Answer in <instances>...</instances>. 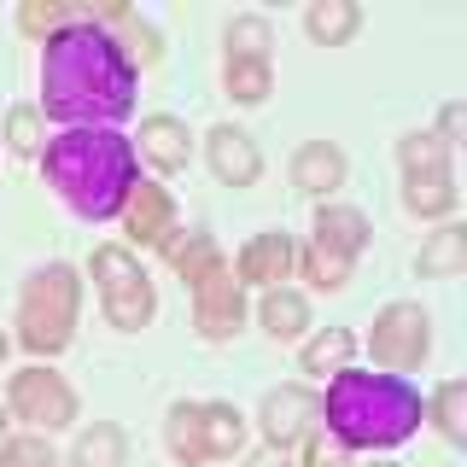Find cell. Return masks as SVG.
I'll return each instance as SVG.
<instances>
[{
	"label": "cell",
	"mask_w": 467,
	"mask_h": 467,
	"mask_svg": "<svg viewBox=\"0 0 467 467\" xmlns=\"http://www.w3.org/2000/svg\"><path fill=\"white\" fill-rule=\"evenodd\" d=\"M135 94L140 70L88 12L41 41V117L65 129H111L135 111Z\"/></svg>",
	"instance_id": "obj_1"
},
{
	"label": "cell",
	"mask_w": 467,
	"mask_h": 467,
	"mask_svg": "<svg viewBox=\"0 0 467 467\" xmlns=\"http://www.w3.org/2000/svg\"><path fill=\"white\" fill-rule=\"evenodd\" d=\"M41 175L82 223H111L123 216L129 187L140 182L135 140L117 129H65L41 146Z\"/></svg>",
	"instance_id": "obj_2"
},
{
	"label": "cell",
	"mask_w": 467,
	"mask_h": 467,
	"mask_svg": "<svg viewBox=\"0 0 467 467\" xmlns=\"http://www.w3.org/2000/svg\"><path fill=\"white\" fill-rule=\"evenodd\" d=\"M420 391L409 386L403 374H333L327 391H321V427L339 438L345 450H398L420 432Z\"/></svg>",
	"instance_id": "obj_3"
},
{
	"label": "cell",
	"mask_w": 467,
	"mask_h": 467,
	"mask_svg": "<svg viewBox=\"0 0 467 467\" xmlns=\"http://www.w3.org/2000/svg\"><path fill=\"white\" fill-rule=\"evenodd\" d=\"M158 252H164V263L187 281V292H193L199 339L204 345H228L234 333L245 327L252 304H245V286L234 281V263L223 257V245H216L204 228H170Z\"/></svg>",
	"instance_id": "obj_4"
},
{
	"label": "cell",
	"mask_w": 467,
	"mask_h": 467,
	"mask_svg": "<svg viewBox=\"0 0 467 467\" xmlns=\"http://www.w3.org/2000/svg\"><path fill=\"white\" fill-rule=\"evenodd\" d=\"M77 310H82V281L70 263H47L36 269L18 292V345L36 362H53L58 350L77 339Z\"/></svg>",
	"instance_id": "obj_5"
},
{
	"label": "cell",
	"mask_w": 467,
	"mask_h": 467,
	"mask_svg": "<svg viewBox=\"0 0 467 467\" xmlns=\"http://www.w3.org/2000/svg\"><path fill=\"white\" fill-rule=\"evenodd\" d=\"M88 275H94V292H99V310L117 333H140L146 321L158 316V286L146 275V263L129 252V245H94L88 252Z\"/></svg>",
	"instance_id": "obj_6"
},
{
	"label": "cell",
	"mask_w": 467,
	"mask_h": 467,
	"mask_svg": "<svg viewBox=\"0 0 467 467\" xmlns=\"http://www.w3.org/2000/svg\"><path fill=\"white\" fill-rule=\"evenodd\" d=\"M6 409L18 420H29V432H65L77 427V391H70L65 374H53L47 362H29L6 379Z\"/></svg>",
	"instance_id": "obj_7"
},
{
	"label": "cell",
	"mask_w": 467,
	"mask_h": 467,
	"mask_svg": "<svg viewBox=\"0 0 467 467\" xmlns=\"http://www.w3.org/2000/svg\"><path fill=\"white\" fill-rule=\"evenodd\" d=\"M368 357H374V368H386V374H409V368H420V362L432 357V316L420 310V304H386V310L374 316V327H368Z\"/></svg>",
	"instance_id": "obj_8"
},
{
	"label": "cell",
	"mask_w": 467,
	"mask_h": 467,
	"mask_svg": "<svg viewBox=\"0 0 467 467\" xmlns=\"http://www.w3.org/2000/svg\"><path fill=\"white\" fill-rule=\"evenodd\" d=\"M252 420H257L263 444L292 456V450L321 427V391L316 386H275V391H263V403H257Z\"/></svg>",
	"instance_id": "obj_9"
},
{
	"label": "cell",
	"mask_w": 467,
	"mask_h": 467,
	"mask_svg": "<svg viewBox=\"0 0 467 467\" xmlns=\"http://www.w3.org/2000/svg\"><path fill=\"white\" fill-rule=\"evenodd\" d=\"M292 269H298V245H292V234H281V228L252 234V240L234 252V281H240V286H257V292L286 286Z\"/></svg>",
	"instance_id": "obj_10"
},
{
	"label": "cell",
	"mask_w": 467,
	"mask_h": 467,
	"mask_svg": "<svg viewBox=\"0 0 467 467\" xmlns=\"http://www.w3.org/2000/svg\"><path fill=\"white\" fill-rule=\"evenodd\" d=\"M117 223H123V234H129L135 245H152V252L164 245V234H170V228H182V223H175V199H170V187H164V182H146V175H140L135 187H129L123 216H117Z\"/></svg>",
	"instance_id": "obj_11"
},
{
	"label": "cell",
	"mask_w": 467,
	"mask_h": 467,
	"mask_svg": "<svg viewBox=\"0 0 467 467\" xmlns=\"http://www.w3.org/2000/svg\"><path fill=\"white\" fill-rule=\"evenodd\" d=\"M204 164H211V175L223 187H252L263 175V152H257V140L245 135V129L216 123L211 135H204Z\"/></svg>",
	"instance_id": "obj_12"
},
{
	"label": "cell",
	"mask_w": 467,
	"mask_h": 467,
	"mask_svg": "<svg viewBox=\"0 0 467 467\" xmlns=\"http://www.w3.org/2000/svg\"><path fill=\"white\" fill-rule=\"evenodd\" d=\"M345 175H350V164H345L339 140H304L298 152H292V187H298L304 199L327 204L345 187Z\"/></svg>",
	"instance_id": "obj_13"
},
{
	"label": "cell",
	"mask_w": 467,
	"mask_h": 467,
	"mask_svg": "<svg viewBox=\"0 0 467 467\" xmlns=\"http://www.w3.org/2000/svg\"><path fill=\"white\" fill-rule=\"evenodd\" d=\"M140 158H146L158 175H175V170L193 164V135H187L182 117H170V111L140 117Z\"/></svg>",
	"instance_id": "obj_14"
},
{
	"label": "cell",
	"mask_w": 467,
	"mask_h": 467,
	"mask_svg": "<svg viewBox=\"0 0 467 467\" xmlns=\"http://www.w3.org/2000/svg\"><path fill=\"white\" fill-rule=\"evenodd\" d=\"M467 269V228L462 223H438L415 252V275L420 281H450Z\"/></svg>",
	"instance_id": "obj_15"
},
{
	"label": "cell",
	"mask_w": 467,
	"mask_h": 467,
	"mask_svg": "<svg viewBox=\"0 0 467 467\" xmlns=\"http://www.w3.org/2000/svg\"><path fill=\"white\" fill-rule=\"evenodd\" d=\"M257 321H263V333H269L275 345L304 339V333H310V298L292 292V286H269L257 298Z\"/></svg>",
	"instance_id": "obj_16"
},
{
	"label": "cell",
	"mask_w": 467,
	"mask_h": 467,
	"mask_svg": "<svg viewBox=\"0 0 467 467\" xmlns=\"http://www.w3.org/2000/svg\"><path fill=\"white\" fill-rule=\"evenodd\" d=\"M316 245H333V252H345V257H362L368 252V240H374V228H368V216L362 211H350V204H321L316 211V234H310Z\"/></svg>",
	"instance_id": "obj_17"
},
{
	"label": "cell",
	"mask_w": 467,
	"mask_h": 467,
	"mask_svg": "<svg viewBox=\"0 0 467 467\" xmlns=\"http://www.w3.org/2000/svg\"><path fill=\"white\" fill-rule=\"evenodd\" d=\"M462 204L456 175H403V211L420 223H450Z\"/></svg>",
	"instance_id": "obj_18"
},
{
	"label": "cell",
	"mask_w": 467,
	"mask_h": 467,
	"mask_svg": "<svg viewBox=\"0 0 467 467\" xmlns=\"http://www.w3.org/2000/svg\"><path fill=\"white\" fill-rule=\"evenodd\" d=\"M350 357H357V333L350 327H321L310 339L298 345V374H316V379H333L350 368Z\"/></svg>",
	"instance_id": "obj_19"
},
{
	"label": "cell",
	"mask_w": 467,
	"mask_h": 467,
	"mask_svg": "<svg viewBox=\"0 0 467 467\" xmlns=\"http://www.w3.org/2000/svg\"><path fill=\"white\" fill-rule=\"evenodd\" d=\"M357 29H362L357 0H310V6H304V36H310L316 47H345Z\"/></svg>",
	"instance_id": "obj_20"
},
{
	"label": "cell",
	"mask_w": 467,
	"mask_h": 467,
	"mask_svg": "<svg viewBox=\"0 0 467 467\" xmlns=\"http://www.w3.org/2000/svg\"><path fill=\"white\" fill-rule=\"evenodd\" d=\"M164 444H170V456L182 462V467H199V462H211V450H204V403H170V415H164Z\"/></svg>",
	"instance_id": "obj_21"
},
{
	"label": "cell",
	"mask_w": 467,
	"mask_h": 467,
	"mask_svg": "<svg viewBox=\"0 0 467 467\" xmlns=\"http://www.w3.org/2000/svg\"><path fill=\"white\" fill-rule=\"evenodd\" d=\"M70 467H129V438L117 420H94L70 444Z\"/></svg>",
	"instance_id": "obj_22"
},
{
	"label": "cell",
	"mask_w": 467,
	"mask_h": 467,
	"mask_svg": "<svg viewBox=\"0 0 467 467\" xmlns=\"http://www.w3.org/2000/svg\"><path fill=\"white\" fill-rule=\"evenodd\" d=\"M245 432H252V420L234 403H204V450H211V462H234L245 450Z\"/></svg>",
	"instance_id": "obj_23"
},
{
	"label": "cell",
	"mask_w": 467,
	"mask_h": 467,
	"mask_svg": "<svg viewBox=\"0 0 467 467\" xmlns=\"http://www.w3.org/2000/svg\"><path fill=\"white\" fill-rule=\"evenodd\" d=\"M223 88L234 106H263L275 94V65L269 58H228L223 65Z\"/></svg>",
	"instance_id": "obj_24"
},
{
	"label": "cell",
	"mask_w": 467,
	"mask_h": 467,
	"mask_svg": "<svg viewBox=\"0 0 467 467\" xmlns=\"http://www.w3.org/2000/svg\"><path fill=\"white\" fill-rule=\"evenodd\" d=\"M350 269H357V257H345V252H333V245H304L298 252V275L310 281L316 292H345L350 286Z\"/></svg>",
	"instance_id": "obj_25"
},
{
	"label": "cell",
	"mask_w": 467,
	"mask_h": 467,
	"mask_svg": "<svg viewBox=\"0 0 467 467\" xmlns=\"http://www.w3.org/2000/svg\"><path fill=\"white\" fill-rule=\"evenodd\" d=\"M427 420L438 427V438L467 444V386H462V379H444V386L427 398Z\"/></svg>",
	"instance_id": "obj_26"
},
{
	"label": "cell",
	"mask_w": 467,
	"mask_h": 467,
	"mask_svg": "<svg viewBox=\"0 0 467 467\" xmlns=\"http://www.w3.org/2000/svg\"><path fill=\"white\" fill-rule=\"evenodd\" d=\"M398 164H403V175H450V146L432 129H409L398 140Z\"/></svg>",
	"instance_id": "obj_27"
},
{
	"label": "cell",
	"mask_w": 467,
	"mask_h": 467,
	"mask_svg": "<svg viewBox=\"0 0 467 467\" xmlns=\"http://www.w3.org/2000/svg\"><path fill=\"white\" fill-rule=\"evenodd\" d=\"M223 47H228V58H269L275 24L257 18V12H240V18H228V29H223Z\"/></svg>",
	"instance_id": "obj_28"
},
{
	"label": "cell",
	"mask_w": 467,
	"mask_h": 467,
	"mask_svg": "<svg viewBox=\"0 0 467 467\" xmlns=\"http://www.w3.org/2000/svg\"><path fill=\"white\" fill-rule=\"evenodd\" d=\"M41 146H47V117H41V106H12L6 111V152L41 158Z\"/></svg>",
	"instance_id": "obj_29"
},
{
	"label": "cell",
	"mask_w": 467,
	"mask_h": 467,
	"mask_svg": "<svg viewBox=\"0 0 467 467\" xmlns=\"http://www.w3.org/2000/svg\"><path fill=\"white\" fill-rule=\"evenodd\" d=\"M82 12H70V6H58V0H24L18 6V29L29 41H53L65 24H77Z\"/></svg>",
	"instance_id": "obj_30"
},
{
	"label": "cell",
	"mask_w": 467,
	"mask_h": 467,
	"mask_svg": "<svg viewBox=\"0 0 467 467\" xmlns=\"http://www.w3.org/2000/svg\"><path fill=\"white\" fill-rule=\"evenodd\" d=\"M0 467H58L53 438H47V432H12V444H6V456H0Z\"/></svg>",
	"instance_id": "obj_31"
},
{
	"label": "cell",
	"mask_w": 467,
	"mask_h": 467,
	"mask_svg": "<svg viewBox=\"0 0 467 467\" xmlns=\"http://www.w3.org/2000/svg\"><path fill=\"white\" fill-rule=\"evenodd\" d=\"M298 467H350V450H345L327 427H316V432L298 444Z\"/></svg>",
	"instance_id": "obj_32"
},
{
	"label": "cell",
	"mask_w": 467,
	"mask_h": 467,
	"mask_svg": "<svg viewBox=\"0 0 467 467\" xmlns=\"http://www.w3.org/2000/svg\"><path fill=\"white\" fill-rule=\"evenodd\" d=\"M462 129H467V106H462V99H450V106L438 111V129H432V135L444 140V146H456V140H462Z\"/></svg>",
	"instance_id": "obj_33"
},
{
	"label": "cell",
	"mask_w": 467,
	"mask_h": 467,
	"mask_svg": "<svg viewBox=\"0 0 467 467\" xmlns=\"http://www.w3.org/2000/svg\"><path fill=\"white\" fill-rule=\"evenodd\" d=\"M245 467H292V456H286V450H269V444H263V450H252V456H245Z\"/></svg>",
	"instance_id": "obj_34"
},
{
	"label": "cell",
	"mask_w": 467,
	"mask_h": 467,
	"mask_svg": "<svg viewBox=\"0 0 467 467\" xmlns=\"http://www.w3.org/2000/svg\"><path fill=\"white\" fill-rule=\"evenodd\" d=\"M12 420H18V415H12V409H0V456H6V444H12Z\"/></svg>",
	"instance_id": "obj_35"
},
{
	"label": "cell",
	"mask_w": 467,
	"mask_h": 467,
	"mask_svg": "<svg viewBox=\"0 0 467 467\" xmlns=\"http://www.w3.org/2000/svg\"><path fill=\"white\" fill-rule=\"evenodd\" d=\"M6 350H12V339H6V327H0V362H6Z\"/></svg>",
	"instance_id": "obj_36"
},
{
	"label": "cell",
	"mask_w": 467,
	"mask_h": 467,
	"mask_svg": "<svg viewBox=\"0 0 467 467\" xmlns=\"http://www.w3.org/2000/svg\"><path fill=\"white\" fill-rule=\"evenodd\" d=\"M374 467H398V462H374Z\"/></svg>",
	"instance_id": "obj_37"
}]
</instances>
